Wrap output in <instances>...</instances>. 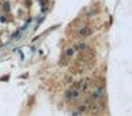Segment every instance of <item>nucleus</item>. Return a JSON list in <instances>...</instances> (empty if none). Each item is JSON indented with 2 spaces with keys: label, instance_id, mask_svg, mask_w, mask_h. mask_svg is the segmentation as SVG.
I'll list each match as a JSON object with an SVG mask.
<instances>
[{
  "label": "nucleus",
  "instance_id": "f257e3e1",
  "mask_svg": "<svg viewBox=\"0 0 132 116\" xmlns=\"http://www.w3.org/2000/svg\"><path fill=\"white\" fill-rule=\"evenodd\" d=\"M66 96H67L68 99L78 98V96H80V89H78V88H72V89H70V91L66 94Z\"/></svg>",
  "mask_w": 132,
  "mask_h": 116
},
{
  "label": "nucleus",
  "instance_id": "f03ea898",
  "mask_svg": "<svg viewBox=\"0 0 132 116\" xmlns=\"http://www.w3.org/2000/svg\"><path fill=\"white\" fill-rule=\"evenodd\" d=\"M80 35H82V37H87V35L91 34V28H88V27H84V28H81V30L78 31Z\"/></svg>",
  "mask_w": 132,
  "mask_h": 116
},
{
  "label": "nucleus",
  "instance_id": "7ed1b4c3",
  "mask_svg": "<svg viewBox=\"0 0 132 116\" xmlns=\"http://www.w3.org/2000/svg\"><path fill=\"white\" fill-rule=\"evenodd\" d=\"M102 95H104V89L102 88H97L95 92H94V98H101Z\"/></svg>",
  "mask_w": 132,
  "mask_h": 116
},
{
  "label": "nucleus",
  "instance_id": "20e7f679",
  "mask_svg": "<svg viewBox=\"0 0 132 116\" xmlns=\"http://www.w3.org/2000/svg\"><path fill=\"white\" fill-rule=\"evenodd\" d=\"M88 45L85 43H81V44H78V45H75V48H77V50H84V48H87Z\"/></svg>",
  "mask_w": 132,
  "mask_h": 116
}]
</instances>
